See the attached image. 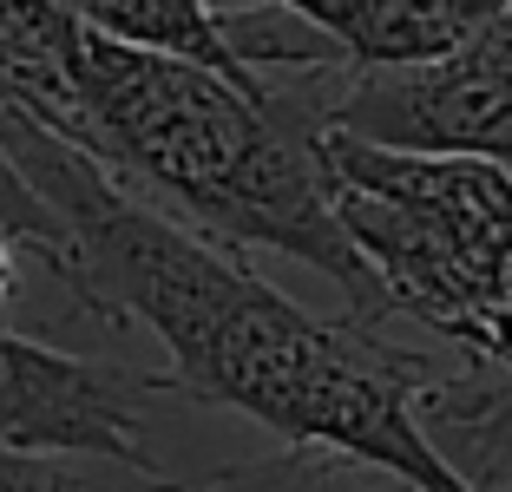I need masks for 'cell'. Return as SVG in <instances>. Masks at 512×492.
Wrapping results in <instances>:
<instances>
[{
    "label": "cell",
    "instance_id": "1",
    "mask_svg": "<svg viewBox=\"0 0 512 492\" xmlns=\"http://www.w3.org/2000/svg\"><path fill=\"white\" fill-rule=\"evenodd\" d=\"M0 138L66 224L60 289L99 322L145 328L184 401L256 420L283 447L388 466L421 492H473L421 427V381L434 368L427 348L355 315H309L263 283L243 250L197 237L20 112H0Z\"/></svg>",
    "mask_w": 512,
    "mask_h": 492
},
{
    "label": "cell",
    "instance_id": "2",
    "mask_svg": "<svg viewBox=\"0 0 512 492\" xmlns=\"http://www.w3.org/2000/svg\"><path fill=\"white\" fill-rule=\"evenodd\" d=\"M329 73L230 79L204 60L132 46L79 20L66 145L99 158L125 191L171 210L224 250H276L348 296L355 322L381 328V289L355 250L322 151ZM60 138V132H53Z\"/></svg>",
    "mask_w": 512,
    "mask_h": 492
},
{
    "label": "cell",
    "instance_id": "3",
    "mask_svg": "<svg viewBox=\"0 0 512 492\" xmlns=\"http://www.w3.org/2000/svg\"><path fill=\"white\" fill-rule=\"evenodd\" d=\"M322 119L368 145L512 164V14L440 60L335 66Z\"/></svg>",
    "mask_w": 512,
    "mask_h": 492
},
{
    "label": "cell",
    "instance_id": "4",
    "mask_svg": "<svg viewBox=\"0 0 512 492\" xmlns=\"http://www.w3.org/2000/svg\"><path fill=\"white\" fill-rule=\"evenodd\" d=\"M158 394H178L171 374L106 355H73L40 335L0 328V447L158 466L145 440V414Z\"/></svg>",
    "mask_w": 512,
    "mask_h": 492
},
{
    "label": "cell",
    "instance_id": "5",
    "mask_svg": "<svg viewBox=\"0 0 512 492\" xmlns=\"http://www.w3.org/2000/svg\"><path fill=\"white\" fill-rule=\"evenodd\" d=\"M79 20L119 33L132 46H158V53H184V60H204L230 79H270L243 66L237 40H230V7L224 0H60Z\"/></svg>",
    "mask_w": 512,
    "mask_h": 492
},
{
    "label": "cell",
    "instance_id": "6",
    "mask_svg": "<svg viewBox=\"0 0 512 492\" xmlns=\"http://www.w3.org/2000/svg\"><path fill=\"white\" fill-rule=\"evenodd\" d=\"M512 14V0H368V27L348 66H414L440 60L480 27Z\"/></svg>",
    "mask_w": 512,
    "mask_h": 492
},
{
    "label": "cell",
    "instance_id": "7",
    "mask_svg": "<svg viewBox=\"0 0 512 492\" xmlns=\"http://www.w3.org/2000/svg\"><path fill=\"white\" fill-rule=\"evenodd\" d=\"M171 492H421L414 479L388 473V466L348 460V453H316V447H283L276 460H250L230 466V473H211L197 486H171Z\"/></svg>",
    "mask_w": 512,
    "mask_h": 492
},
{
    "label": "cell",
    "instance_id": "8",
    "mask_svg": "<svg viewBox=\"0 0 512 492\" xmlns=\"http://www.w3.org/2000/svg\"><path fill=\"white\" fill-rule=\"evenodd\" d=\"M165 466H125L92 453H20L0 447V492H171Z\"/></svg>",
    "mask_w": 512,
    "mask_h": 492
},
{
    "label": "cell",
    "instance_id": "9",
    "mask_svg": "<svg viewBox=\"0 0 512 492\" xmlns=\"http://www.w3.org/2000/svg\"><path fill=\"white\" fill-rule=\"evenodd\" d=\"M0 230H7L33 263H46L53 276H66V224H60V210L40 197V184L20 171V158L7 151V138H0Z\"/></svg>",
    "mask_w": 512,
    "mask_h": 492
},
{
    "label": "cell",
    "instance_id": "10",
    "mask_svg": "<svg viewBox=\"0 0 512 492\" xmlns=\"http://www.w3.org/2000/svg\"><path fill=\"white\" fill-rule=\"evenodd\" d=\"M20 256H27V250L0 230V309H7V302H14V289H20Z\"/></svg>",
    "mask_w": 512,
    "mask_h": 492
}]
</instances>
